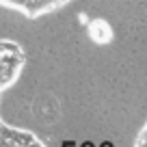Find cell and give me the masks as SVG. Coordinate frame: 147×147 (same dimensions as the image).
Returning <instances> with one entry per match:
<instances>
[{"label":"cell","instance_id":"cell-1","mask_svg":"<svg viewBox=\"0 0 147 147\" xmlns=\"http://www.w3.org/2000/svg\"><path fill=\"white\" fill-rule=\"evenodd\" d=\"M26 65V52L13 39H0V93L20 80Z\"/></svg>","mask_w":147,"mask_h":147},{"label":"cell","instance_id":"cell-2","mask_svg":"<svg viewBox=\"0 0 147 147\" xmlns=\"http://www.w3.org/2000/svg\"><path fill=\"white\" fill-rule=\"evenodd\" d=\"M0 147H46L32 132L5 123L0 128Z\"/></svg>","mask_w":147,"mask_h":147},{"label":"cell","instance_id":"cell-3","mask_svg":"<svg viewBox=\"0 0 147 147\" xmlns=\"http://www.w3.org/2000/svg\"><path fill=\"white\" fill-rule=\"evenodd\" d=\"M134 147H147V123L143 125V130L138 132V136H136V143H134Z\"/></svg>","mask_w":147,"mask_h":147},{"label":"cell","instance_id":"cell-4","mask_svg":"<svg viewBox=\"0 0 147 147\" xmlns=\"http://www.w3.org/2000/svg\"><path fill=\"white\" fill-rule=\"evenodd\" d=\"M0 97H2V93H0ZM5 123H7V121L2 119V117H0V128H2V125H5Z\"/></svg>","mask_w":147,"mask_h":147}]
</instances>
